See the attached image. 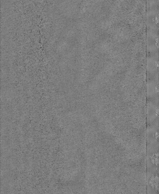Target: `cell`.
Instances as JSON below:
<instances>
[{
	"label": "cell",
	"instance_id": "cell-3",
	"mask_svg": "<svg viewBox=\"0 0 159 194\" xmlns=\"http://www.w3.org/2000/svg\"><path fill=\"white\" fill-rule=\"evenodd\" d=\"M152 21L153 22H154L155 24H156L158 25V15L156 16H155L154 18H152Z\"/></svg>",
	"mask_w": 159,
	"mask_h": 194
},
{
	"label": "cell",
	"instance_id": "cell-2",
	"mask_svg": "<svg viewBox=\"0 0 159 194\" xmlns=\"http://www.w3.org/2000/svg\"><path fill=\"white\" fill-rule=\"evenodd\" d=\"M150 163L153 166L156 167L157 168L158 167L159 163V154L158 151L152 154L150 157Z\"/></svg>",
	"mask_w": 159,
	"mask_h": 194
},
{
	"label": "cell",
	"instance_id": "cell-1",
	"mask_svg": "<svg viewBox=\"0 0 159 194\" xmlns=\"http://www.w3.org/2000/svg\"><path fill=\"white\" fill-rule=\"evenodd\" d=\"M158 172L153 174L150 178L149 184L150 188L156 193L158 192Z\"/></svg>",
	"mask_w": 159,
	"mask_h": 194
}]
</instances>
